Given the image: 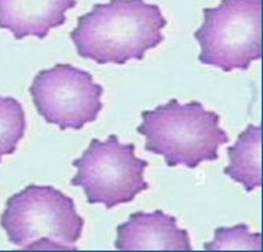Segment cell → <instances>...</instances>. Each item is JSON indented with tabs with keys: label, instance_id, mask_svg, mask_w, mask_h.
I'll return each mask as SVG.
<instances>
[{
	"label": "cell",
	"instance_id": "cell-8",
	"mask_svg": "<svg viewBox=\"0 0 263 252\" xmlns=\"http://www.w3.org/2000/svg\"><path fill=\"white\" fill-rule=\"evenodd\" d=\"M76 5V0H0V28L9 30L16 40H43L52 28L64 26L66 11Z\"/></svg>",
	"mask_w": 263,
	"mask_h": 252
},
{
	"label": "cell",
	"instance_id": "cell-4",
	"mask_svg": "<svg viewBox=\"0 0 263 252\" xmlns=\"http://www.w3.org/2000/svg\"><path fill=\"white\" fill-rule=\"evenodd\" d=\"M203 14L204 22L194 32L201 64L231 72L248 70L262 58V0H221Z\"/></svg>",
	"mask_w": 263,
	"mask_h": 252
},
{
	"label": "cell",
	"instance_id": "cell-11",
	"mask_svg": "<svg viewBox=\"0 0 263 252\" xmlns=\"http://www.w3.org/2000/svg\"><path fill=\"white\" fill-rule=\"evenodd\" d=\"M207 251H231V249H262V236L251 232L247 224L234 227H218L214 232V240L204 245Z\"/></svg>",
	"mask_w": 263,
	"mask_h": 252
},
{
	"label": "cell",
	"instance_id": "cell-1",
	"mask_svg": "<svg viewBox=\"0 0 263 252\" xmlns=\"http://www.w3.org/2000/svg\"><path fill=\"white\" fill-rule=\"evenodd\" d=\"M166 19L158 5L145 0H110L97 3L78 19L70 40L82 58L99 65L142 61L163 41Z\"/></svg>",
	"mask_w": 263,
	"mask_h": 252
},
{
	"label": "cell",
	"instance_id": "cell-7",
	"mask_svg": "<svg viewBox=\"0 0 263 252\" xmlns=\"http://www.w3.org/2000/svg\"><path fill=\"white\" fill-rule=\"evenodd\" d=\"M116 248L120 251H192L186 230L177 225L176 217L156 210L152 213H133L117 227Z\"/></svg>",
	"mask_w": 263,
	"mask_h": 252
},
{
	"label": "cell",
	"instance_id": "cell-3",
	"mask_svg": "<svg viewBox=\"0 0 263 252\" xmlns=\"http://www.w3.org/2000/svg\"><path fill=\"white\" fill-rule=\"evenodd\" d=\"M0 225L20 249L76 251L85 220L75 200L54 186L28 185L6 202Z\"/></svg>",
	"mask_w": 263,
	"mask_h": 252
},
{
	"label": "cell",
	"instance_id": "cell-2",
	"mask_svg": "<svg viewBox=\"0 0 263 252\" xmlns=\"http://www.w3.org/2000/svg\"><path fill=\"white\" fill-rule=\"evenodd\" d=\"M138 133L145 137V150L163 156L169 168L196 169L203 162L218 159V150L230 137L220 127V114L205 110L197 100L176 99L141 113Z\"/></svg>",
	"mask_w": 263,
	"mask_h": 252
},
{
	"label": "cell",
	"instance_id": "cell-10",
	"mask_svg": "<svg viewBox=\"0 0 263 252\" xmlns=\"http://www.w3.org/2000/svg\"><path fill=\"white\" fill-rule=\"evenodd\" d=\"M27 129L26 113L14 97L0 96V162L3 156L13 155Z\"/></svg>",
	"mask_w": 263,
	"mask_h": 252
},
{
	"label": "cell",
	"instance_id": "cell-9",
	"mask_svg": "<svg viewBox=\"0 0 263 252\" xmlns=\"http://www.w3.org/2000/svg\"><path fill=\"white\" fill-rule=\"evenodd\" d=\"M260 147L262 127L249 124L247 130L238 135L235 144L227 148L230 165L224 168V173L243 185L247 192H253L262 186Z\"/></svg>",
	"mask_w": 263,
	"mask_h": 252
},
{
	"label": "cell",
	"instance_id": "cell-6",
	"mask_svg": "<svg viewBox=\"0 0 263 252\" xmlns=\"http://www.w3.org/2000/svg\"><path fill=\"white\" fill-rule=\"evenodd\" d=\"M38 114L61 130H81L103 110V86L91 74L69 64L40 70L30 86Z\"/></svg>",
	"mask_w": 263,
	"mask_h": 252
},
{
	"label": "cell",
	"instance_id": "cell-5",
	"mask_svg": "<svg viewBox=\"0 0 263 252\" xmlns=\"http://www.w3.org/2000/svg\"><path fill=\"white\" fill-rule=\"evenodd\" d=\"M72 165L78 173L70 185L83 189L87 203L104 204L108 210L131 203L137 194L149 189L144 177L148 161L135 155L134 144H121L114 134L104 141L91 140Z\"/></svg>",
	"mask_w": 263,
	"mask_h": 252
}]
</instances>
